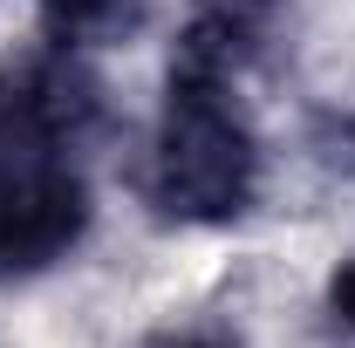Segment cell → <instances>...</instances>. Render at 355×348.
Returning <instances> with one entry per match:
<instances>
[{
	"instance_id": "obj_3",
	"label": "cell",
	"mask_w": 355,
	"mask_h": 348,
	"mask_svg": "<svg viewBox=\"0 0 355 348\" xmlns=\"http://www.w3.org/2000/svg\"><path fill=\"white\" fill-rule=\"evenodd\" d=\"M280 35V0H205L184 28L171 62L184 69H212V76H246Z\"/></svg>"
},
{
	"instance_id": "obj_6",
	"label": "cell",
	"mask_w": 355,
	"mask_h": 348,
	"mask_svg": "<svg viewBox=\"0 0 355 348\" xmlns=\"http://www.w3.org/2000/svg\"><path fill=\"white\" fill-rule=\"evenodd\" d=\"M150 348H232V342H212V335H171V342H150Z\"/></svg>"
},
{
	"instance_id": "obj_2",
	"label": "cell",
	"mask_w": 355,
	"mask_h": 348,
	"mask_svg": "<svg viewBox=\"0 0 355 348\" xmlns=\"http://www.w3.org/2000/svg\"><path fill=\"white\" fill-rule=\"evenodd\" d=\"M260 191V137L232 103V76L171 62L150 143V205L178 225H232Z\"/></svg>"
},
{
	"instance_id": "obj_5",
	"label": "cell",
	"mask_w": 355,
	"mask_h": 348,
	"mask_svg": "<svg viewBox=\"0 0 355 348\" xmlns=\"http://www.w3.org/2000/svg\"><path fill=\"white\" fill-rule=\"evenodd\" d=\"M335 314H342V321L355 328V260L342 266V273H335Z\"/></svg>"
},
{
	"instance_id": "obj_1",
	"label": "cell",
	"mask_w": 355,
	"mask_h": 348,
	"mask_svg": "<svg viewBox=\"0 0 355 348\" xmlns=\"http://www.w3.org/2000/svg\"><path fill=\"white\" fill-rule=\"evenodd\" d=\"M103 89L69 48L0 69V280H35L89 232V137Z\"/></svg>"
},
{
	"instance_id": "obj_4",
	"label": "cell",
	"mask_w": 355,
	"mask_h": 348,
	"mask_svg": "<svg viewBox=\"0 0 355 348\" xmlns=\"http://www.w3.org/2000/svg\"><path fill=\"white\" fill-rule=\"evenodd\" d=\"M42 7V28L55 48L83 55V48H116L130 42L150 14V0H35Z\"/></svg>"
}]
</instances>
